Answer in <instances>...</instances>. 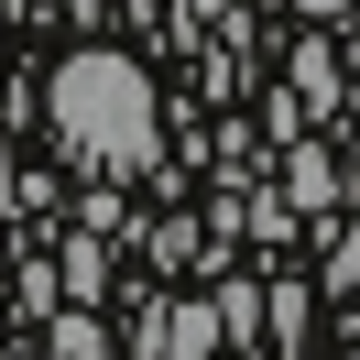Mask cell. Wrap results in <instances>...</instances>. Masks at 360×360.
Wrapping results in <instances>:
<instances>
[{"mask_svg": "<svg viewBox=\"0 0 360 360\" xmlns=\"http://www.w3.org/2000/svg\"><path fill=\"white\" fill-rule=\"evenodd\" d=\"M44 110H55V131L77 142L88 164H120V175H142V164L164 153V131H153V77L131 66V55H110V44H88V55H66L55 66V88H44Z\"/></svg>", "mask_w": 360, "mask_h": 360, "instance_id": "obj_1", "label": "cell"}, {"mask_svg": "<svg viewBox=\"0 0 360 360\" xmlns=\"http://www.w3.org/2000/svg\"><path fill=\"white\" fill-rule=\"evenodd\" d=\"M219 338H229V328H219V295H186V306L164 316V360H207Z\"/></svg>", "mask_w": 360, "mask_h": 360, "instance_id": "obj_2", "label": "cell"}, {"mask_svg": "<svg viewBox=\"0 0 360 360\" xmlns=\"http://www.w3.org/2000/svg\"><path fill=\"white\" fill-rule=\"evenodd\" d=\"M284 98H306V110H338V55L316 44V33L295 44V88H284Z\"/></svg>", "mask_w": 360, "mask_h": 360, "instance_id": "obj_3", "label": "cell"}, {"mask_svg": "<svg viewBox=\"0 0 360 360\" xmlns=\"http://www.w3.org/2000/svg\"><path fill=\"white\" fill-rule=\"evenodd\" d=\"M295 207H338V164L295 142Z\"/></svg>", "mask_w": 360, "mask_h": 360, "instance_id": "obj_4", "label": "cell"}, {"mask_svg": "<svg viewBox=\"0 0 360 360\" xmlns=\"http://www.w3.org/2000/svg\"><path fill=\"white\" fill-rule=\"evenodd\" d=\"M98 284H110V262H98V240H77L66 251V295H98Z\"/></svg>", "mask_w": 360, "mask_h": 360, "instance_id": "obj_5", "label": "cell"}, {"mask_svg": "<svg viewBox=\"0 0 360 360\" xmlns=\"http://www.w3.org/2000/svg\"><path fill=\"white\" fill-rule=\"evenodd\" d=\"M219 328H229V338H251V328H262V306H251V284H229V295H219Z\"/></svg>", "mask_w": 360, "mask_h": 360, "instance_id": "obj_6", "label": "cell"}, {"mask_svg": "<svg viewBox=\"0 0 360 360\" xmlns=\"http://www.w3.org/2000/svg\"><path fill=\"white\" fill-rule=\"evenodd\" d=\"M295 11H316V22H328V11H349V0H295Z\"/></svg>", "mask_w": 360, "mask_h": 360, "instance_id": "obj_7", "label": "cell"}, {"mask_svg": "<svg viewBox=\"0 0 360 360\" xmlns=\"http://www.w3.org/2000/svg\"><path fill=\"white\" fill-rule=\"evenodd\" d=\"M349 360H360V349H349Z\"/></svg>", "mask_w": 360, "mask_h": 360, "instance_id": "obj_8", "label": "cell"}]
</instances>
